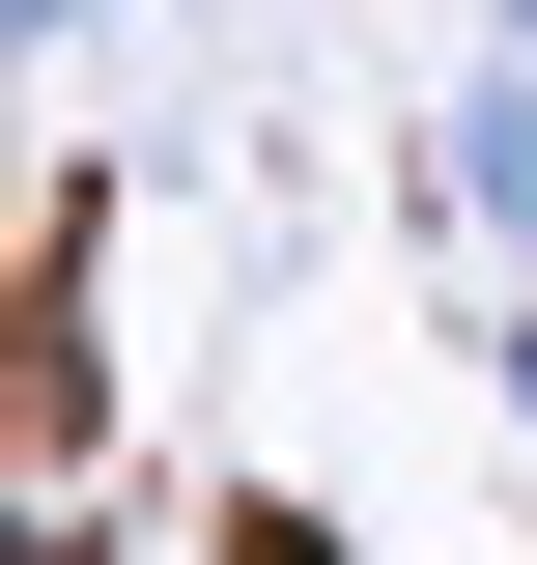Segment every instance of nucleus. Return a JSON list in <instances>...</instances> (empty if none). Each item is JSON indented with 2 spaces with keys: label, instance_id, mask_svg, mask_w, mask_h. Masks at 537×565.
<instances>
[{
  "label": "nucleus",
  "instance_id": "obj_1",
  "mask_svg": "<svg viewBox=\"0 0 537 565\" xmlns=\"http://www.w3.org/2000/svg\"><path fill=\"white\" fill-rule=\"evenodd\" d=\"M424 199H453L481 255H537V57H453V85H424Z\"/></svg>",
  "mask_w": 537,
  "mask_h": 565
},
{
  "label": "nucleus",
  "instance_id": "obj_2",
  "mask_svg": "<svg viewBox=\"0 0 537 565\" xmlns=\"http://www.w3.org/2000/svg\"><path fill=\"white\" fill-rule=\"evenodd\" d=\"M481 396H509V424H537V282H509V311H481Z\"/></svg>",
  "mask_w": 537,
  "mask_h": 565
},
{
  "label": "nucleus",
  "instance_id": "obj_3",
  "mask_svg": "<svg viewBox=\"0 0 537 565\" xmlns=\"http://www.w3.org/2000/svg\"><path fill=\"white\" fill-rule=\"evenodd\" d=\"M0 29H29V57H85V29H114V0H0Z\"/></svg>",
  "mask_w": 537,
  "mask_h": 565
},
{
  "label": "nucleus",
  "instance_id": "obj_4",
  "mask_svg": "<svg viewBox=\"0 0 537 565\" xmlns=\"http://www.w3.org/2000/svg\"><path fill=\"white\" fill-rule=\"evenodd\" d=\"M481 57H537V0H481Z\"/></svg>",
  "mask_w": 537,
  "mask_h": 565
}]
</instances>
